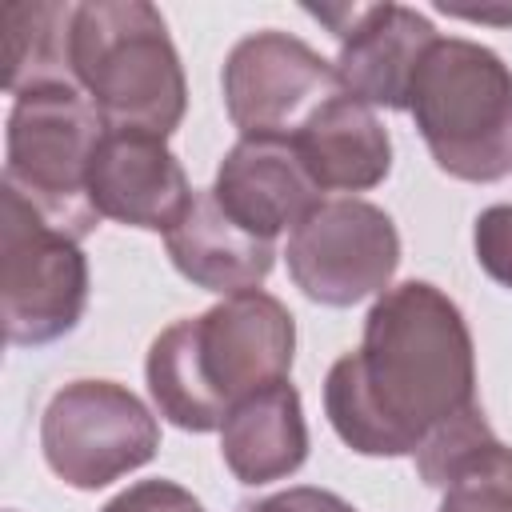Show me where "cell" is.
<instances>
[{
  "instance_id": "1",
  "label": "cell",
  "mask_w": 512,
  "mask_h": 512,
  "mask_svg": "<svg viewBox=\"0 0 512 512\" xmlns=\"http://www.w3.org/2000/svg\"><path fill=\"white\" fill-rule=\"evenodd\" d=\"M476 404V348L460 308L428 280L376 296L356 352L324 376V412L360 456H412Z\"/></svg>"
},
{
  "instance_id": "2",
  "label": "cell",
  "mask_w": 512,
  "mask_h": 512,
  "mask_svg": "<svg viewBox=\"0 0 512 512\" xmlns=\"http://www.w3.org/2000/svg\"><path fill=\"white\" fill-rule=\"evenodd\" d=\"M296 352L292 312L252 288L224 296L200 316L168 324L144 360L156 412L184 432H212L232 404L288 380Z\"/></svg>"
},
{
  "instance_id": "3",
  "label": "cell",
  "mask_w": 512,
  "mask_h": 512,
  "mask_svg": "<svg viewBox=\"0 0 512 512\" xmlns=\"http://www.w3.org/2000/svg\"><path fill=\"white\" fill-rule=\"evenodd\" d=\"M72 76L108 128L172 136L188 108L180 52L148 0H88L72 20Z\"/></svg>"
},
{
  "instance_id": "4",
  "label": "cell",
  "mask_w": 512,
  "mask_h": 512,
  "mask_svg": "<svg viewBox=\"0 0 512 512\" xmlns=\"http://www.w3.org/2000/svg\"><path fill=\"white\" fill-rule=\"evenodd\" d=\"M408 112L440 172L468 184L512 172V68L492 48L440 36L416 68Z\"/></svg>"
},
{
  "instance_id": "5",
  "label": "cell",
  "mask_w": 512,
  "mask_h": 512,
  "mask_svg": "<svg viewBox=\"0 0 512 512\" xmlns=\"http://www.w3.org/2000/svg\"><path fill=\"white\" fill-rule=\"evenodd\" d=\"M104 132V116L76 84L16 96L4 140V184L16 188L48 224L84 240L100 220L88 200V168Z\"/></svg>"
},
{
  "instance_id": "6",
  "label": "cell",
  "mask_w": 512,
  "mask_h": 512,
  "mask_svg": "<svg viewBox=\"0 0 512 512\" xmlns=\"http://www.w3.org/2000/svg\"><path fill=\"white\" fill-rule=\"evenodd\" d=\"M88 308V256L80 240L48 224L16 188L4 184L0 224V316L8 344H52Z\"/></svg>"
},
{
  "instance_id": "7",
  "label": "cell",
  "mask_w": 512,
  "mask_h": 512,
  "mask_svg": "<svg viewBox=\"0 0 512 512\" xmlns=\"http://www.w3.org/2000/svg\"><path fill=\"white\" fill-rule=\"evenodd\" d=\"M40 448L68 488L96 492L156 456L160 424L124 384L72 380L40 416Z\"/></svg>"
},
{
  "instance_id": "8",
  "label": "cell",
  "mask_w": 512,
  "mask_h": 512,
  "mask_svg": "<svg viewBox=\"0 0 512 512\" xmlns=\"http://www.w3.org/2000/svg\"><path fill=\"white\" fill-rule=\"evenodd\" d=\"M292 284L328 308H348L392 288L400 264V232L392 216L368 200H320L284 244Z\"/></svg>"
},
{
  "instance_id": "9",
  "label": "cell",
  "mask_w": 512,
  "mask_h": 512,
  "mask_svg": "<svg viewBox=\"0 0 512 512\" xmlns=\"http://www.w3.org/2000/svg\"><path fill=\"white\" fill-rule=\"evenodd\" d=\"M224 108L240 136L292 140L300 124L344 84L336 64H328L300 36L280 28H260L232 44L224 56Z\"/></svg>"
},
{
  "instance_id": "10",
  "label": "cell",
  "mask_w": 512,
  "mask_h": 512,
  "mask_svg": "<svg viewBox=\"0 0 512 512\" xmlns=\"http://www.w3.org/2000/svg\"><path fill=\"white\" fill-rule=\"evenodd\" d=\"M340 40L336 76L344 92L372 108L408 112V92L420 60L440 40L428 16L408 4H336L308 8Z\"/></svg>"
},
{
  "instance_id": "11",
  "label": "cell",
  "mask_w": 512,
  "mask_h": 512,
  "mask_svg": "<svg viewBox=\"0 0 512 512\" xmlns=\"http://www.w3.org/2000/svg\"><path fill=\"white\" fill-rule=\"evenodd\" d=\"M192 184L164 136L108 128L92 152L88 200L100 216L144 232H172L192 208Z\"/></svg>"
},
{
  "instance_id": "12",
  "label": "cell",
  "mask_w": 512,
  "mask_h": 512,
  "mask_svg": "<svg viewBox=\"0 0 512 512\" xmlns=\"http://www.w3.org/2000/svg\"><path fill=\"white\" fill-rule=\"evenodd\" d=\"M212 196L244 232L260 240L292 232L324 200L292 140L272 136H240L216 168Z\"/></svg>"
},
{
  "instance_id": "13",
  "label": "cell",
  "mask_w": 512,
  "mask_h": 512,
  "mask_svg": "<svg viewBox=\"0 0 512 512\" xmlns=\"http://www.w3.org/2000/svg\"><path fill=\"white\" fill-rule=\"evenodd\" d=\"M292 148L320 192H368L392 168V140L376 108L344 88L300 124Z\"/></svg>"
},
{
  "instance_id": "14",
  "label": "cell",
  "mask_w": 512,
  "mask_h": 512,
  "mask_svg": "<svg viewBox=\"0 0 512 512\" xmlns=\"http://www.w3.org/2000/svg\"><path fill=\"white\" fill-rule=\"evenodd\" d=\"M164 244H168V256L184 280H192L204 292H220V296L260 288L272 272V260H276L272 240L244 232L220 208L212 188H200L192 196V208L164 236Z\"/></svg>"
},
{
  "instance_id": "15",
  "label": "cell",
  "mask_w": 512,
  "mask_h": 512,
  "mask_svg": "<svg viewBox=\"0 0 512 512\" xmlns=\"http://www.w3.org/2000/svg\"><path fill=\"white\" fill-rule=\"evenodd\" d=\"M220 456L240 484H268L292 476L308 456L300 392L288 380H276L232 404L220 424Z\"/></svg>"
},
{
  "instance_id": "16",
  "label": "cell",
  "mask_w": 512,
  "mask_h": 512,
  "mask_svg": "<svg viewBox=\"0 0 512 512\" xmlns=\"http://www.w3.org/2000/svg\"><path fill=\"white\" fill-rule=\"evenodd\" d=\"M72 20L76 4L60 0H12L0 8L4 32V88L24 96L32 88L76 84L72 76Z\"/></svg>"
},
{
  "instance_id": "17",
  "label": "cell",
  "mask_w": 512,
  "mask_h": 512,
  "mask_svg": "<svg viewBox=\"0 0 512 512\" xmlns=\"http://www.w3.org/2000/svg\"><path fill=\"white\" fill-rule=\"evenodd\" d=\"M492 444H496V432L488 428L480 404H472V408L456 412L452 420H444V424L412 452V460H416L420 480H424L428 488H440V492H444V488H448L476 456H484Z\"/></svg>"
},
{
  "instance_id": "18",
  "label": "cell",
  "mask_w": 512,
  "mask_h": 512,
  "mask_svg": "<svg viewBox=\"0 0 512 512\" xmlns=\"http://www.w3.org/2000/svg\"><path fill=\"white\" fill-rule=\"evenodd\" d=\"M440 512H512V448L496 440L476 456L444 488Z\"/></svg>"
},
{
  "instance_id": "19",
  "label": "cell",
  "mask_w": 512,
  "mask_h": 512,
  "mask_svg": "<svg viewBox=\"0 0 512 512\" xmlns=\"http://www.w3.org/2000/svg\"><path fill=\"white\" fill-rule=\"evenodd\" d=\"M472 248H476L480 268L496 284L512 288V204H492L476 216Z\"/></svg>"
},
{
  "instance_id": "20",
  "label": "cell",
  "mask_w": 512,
  "mask_h": 512,
  "mask_svg": "<svg viewBox=\"0 0 512 512\" xmlns=\"http://www.w3.org/2000/svg\"><path fill=\"white\" fill-rule=\"evenodd\" d=\"M100 512H208V508L176 480H140L116 492Z\"/></svg>"
},
{
  "instance_id": "21",
  "label": "cell",
  "mask_w": 512,
  "mask_h": 512,
  "mask_svg": "<svg viewBox=\"0 0 512 512\" xmlns=\"http://www.w3.org/2000/svg\"><path fill=\"white\" fill-rule=\"evenodd\" d=\"M240 512H356L344 496L328 492V488H284V492H272L256 504H244Z\"/></svg>"
},
{
  "instance_id": "22",
  "label": "cell",
  "mask_w": 512,
  "mask_h": 512,
  "mask_svg": "<svg viewBox=\"0 0 512 512\" xmlns=\"http://www.w3.org/2000/svg\"><path fill=\"white\" fill-rule=\"evenodd\" d=\"M456 16H464V20H496V24H512V8H504V12H496V8H480V12H456Z\"/></svg>"
}]
</instances>
